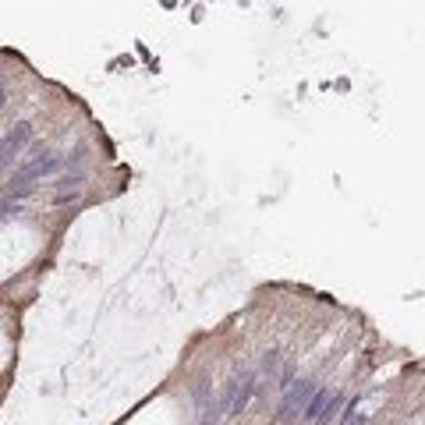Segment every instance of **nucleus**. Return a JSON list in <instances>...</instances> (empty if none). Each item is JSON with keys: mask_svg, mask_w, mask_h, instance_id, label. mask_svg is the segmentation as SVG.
I'll use <instances>...</instances> for the list:
<instances>
[{"mask_svg": "<svg viewBox=\"0 0 425 425\" xmlns=\"http://www.w3.org/2000/svg\"><path fill=\"white\" fill-rule=\"evenodd\" d=\"M340 404H344V397H340L337 390H319V394H312V401L305 404V415H301V418L312 422V425H316V422H326V418H333V411H337Z\"/></svg>", "mask_w": 425, "mask_h": 425, "instance_id": "3", "label": "nucleus"}, {"mask_svg": "<svg viewBox=\"0 0 425 425\" xmlns=\"http://www.w3.org/2000/svg\"><path fill=\"white\" fill-rule=\"evenodd\" d=\"M28 138H32V124H28V121L14 124L4 138H0V174H4V170L21 156V149L28 145Z\"/></svg>", "mask_w": 425, "mask_h": 425, "instance_id": "2", "label": "nucleus"}, {"mask_svg": "<svg viewBox=\"0 0 425 425\" xmlns=\"http://www.w3.org/2000/svg\"><path fill=\"white\" fill-rule=\"evenodd\" d=\"M252 394H255V372H245L241 379H234V386H230V404H227V411L241 415V411L248 408Z\"/></svg>", "mask_w": 425, "mask_h": 425, "instance_id": "4", "label": "nucleus"}, {"mask_svg": "<svg viewBox=\"0 0 425 425\" xmlns=\"http://www.w3.org/2000/svg\"><path fill=\"white\" fill-rule=\"evenodd\" d=\"M312 394H316V383H312V379L291 383L287 394H284V401H280V422H298V418L305 415V404L312 401Z\"/></svg>", "mask_w": 425, "mask_h": 425, "instance_id": "1", "label": "nucleus"}, {"mask_svg": "<svg viewBox=\"0 0 425 425\" xmlns=\"http://www.w3.org/2000/svg\"><path fill=\"white\" fill-rule=\"evenodd\" d=\"M7 103V85H4V78H0V106Z\"/></svg>", "mask_w": 425, "mask_h": 425, "instance_id": "6", "label": "nucleus"}, {"mask_svg": "<svg viewBox=\"0 0 425 425\" xmlns=\"http://www.w3.org/2000/svg\"><path fill=\"white\" fill-rule=\"evenodd\" d=\"M347 425H365V422H347Z\"/></svg>", "mask_w": 425, "mask_h": 425, "instance_id": "8", "label": "nucleus"}, {"mask_svg": "<svg viewBox=\"0 0 425 425\" xmlns=\"http://www.w3.org/2000/svg\"><path fill=\"white\" fill-rule=\"evenodd\" d=\"M82 174H71V177H60L57 181V191H53V202L57 206H67V202H74V199H78L82 195Z\"/></svg>", "mask_w": 425, "mask_h": 425, "instance_id": "5", "label": "nucleus"}, {"mask_svg": "<svg viewBox=\"0 0 425 425\" xmlns=\"http://www.w3.org/2000/svg\"><path fill=\"white\" fill-rule=\"evenodd\" d=\"M11 209H14V206H11V202H0V220H4V216H7V213H11Z\"/></svg>", "mask_w": 425, "mask_h": 425, "instance_id": "7", "label": "nucleus"}]
</instances>
